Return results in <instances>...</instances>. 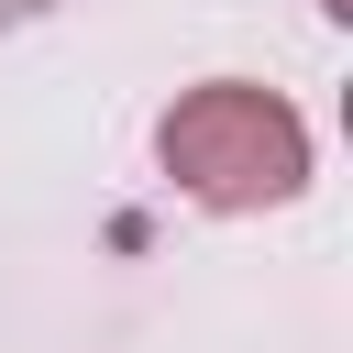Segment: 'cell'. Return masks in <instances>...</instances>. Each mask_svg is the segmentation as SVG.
Instances as JSON below:
<instances>
[{"label":"cell","mask_w":353,"mask_h":353,"mask_svg":"<svg viewBox=\"0 0 353 353\" xmlns=\"http://www.w3.org/2000/svg\"><path fill=\"white\" fill-rule=\"evenodd\" d=\"M154 165L176 176V199L254 221V210H287L309 188V121H298V99H276L254 77H199L154 121Z\"/></svg>","instance_id":"obj_1"},{"label":"cell","mask_w":353,"mask_h":353,"mask_svg":"<svg viewBox=\"0 0 353 353\" xmlns=\"http://www.w3.org/2000/svg\"><path fill=\"white\" fill-rule=\"evenodd\" d=\"M320 11H331V22H353V0H320Z\"/></svg>","instance_id":"obj_2"}]
</instances>
